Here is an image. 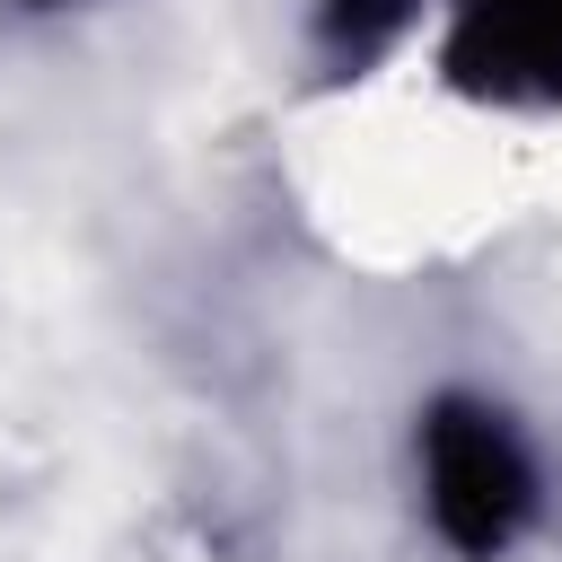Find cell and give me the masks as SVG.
I'll return each mask as SVG.
<instances>
[{
	"label": "cell",
	"instance_id": "6da1fadb",
	"mask_svg": "<svg viewBox=\"0 0 562 562\" xmlns=\"http://www.w3.org/2000/svg\"><path fill=\"white\" fill-rule=\"evenodd\" d=\"M422 501H430V527L448 536V553L492 562L536 518V457L492 404L439 395L422 413Z\"/></svg>",
	"mask_w": 562,
	"mask_h": 562
},
{
	"label": "cell",
	"instance_id": "7a4b0ae2",
	"mask_svg": "<svg viewBox=\"0 0 562 562\" xmlns=\"http://www.w3.org/2000/svg\"><path fill=\"white\" fill-rule=\"evenodd\" d=\"M448 70L492 97H562V0H465Z\"/></svg>",
	"mask_w": 562,
	"mask_h": 562
},
{
	"label": "cell",
	"instance_id": "3957f363",
	"mask_svg": "<svg viewBox=\"0 0 562 562\" xmlns=\"http://www.w3.org/2000/svg\"><path fill=\"white\" fill-rule=\"evenodd\" d=\"M404 9H413V0H325V44L351 53V61H369V53L404 26Z\"/></svg>",
	"mask_w": 562,
	"mask_h": 562
}]
</instances>
